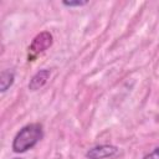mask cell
Here are the masks:
<instances>
[{"label": "cell", "mask_w": 159, "mask_h": 159, "mask_svg": "<svg viewBox=\"0 0 159 159\" xmlns=\"http://www.w3.org/2000/svg\"><path fill=\"white\" fill-rule=\"evenodd\" d=\"M15 159H22V158H15Z\"/></svg>", "instance_id": "obj_8"}, {"label": "cell", "mask_w": 159, "mask_h": 159, "mask_svg": "<svg viewBox=\"0 0 159 159\" xmlns=\"http://www.w3.org/2000/svg\"><path fill=\"white\" fill-rule=\"evenodd\" d=\"M14 80H15V73L10 70H4L0 75V91L1 92L7 91V88L12 86Z\"/></svg>", "instance_id": "obj_5"}, {"label": "cell", "mask_w": 159, "mask_h": 159, "mask_svg": "<svg viewBox=\"0 0 159 159\" xmlns=\"http://www.w3.org/2000/svg\"><path fill=\"white\" fill-rule=\"evenodd\" d=\"M143 159H159V147L155 148V149H153L148 154H145L143 157Z\"/></svg>", "instance_id": "obj_6"}, {"label": "cell", "mask_w": 159, "mask_h": 159, "mask_svg": "<svg viewBox=\"0 0 159 159\" xmlns=\"http://www.w3.org/2000/svg\"><path fill=\"white\" fill-rule=\"evenodd\" d=\"M51 45H52V35L47 31H42L34 39L32 43L29 47V51L34 56H36V55L43 52L45 50H47Z\"/></svg>", "instance_id": "obj_2"}, {"label": "cell", "mask_w": 159, "mask_h": 159, "mask_svg": "<svg viewBox=\"0 0 159 159\" xmlns=\"http://www.w3.org/2000/svg\"><path fill=\"white\" fill-rule=\"evenodd\" d=\"M50 75H51L50 70H46V68L37 71L31 77L30 82H29V89L30 91H37V89L42 88L45 86V83L47 82V80L50 78Z\"/></svg>", "instance_id": "obj_4"}, {"label": "cell", "mask_w": 159, "mask_h": 159, "mask_svg": "<svg viewBox=\"0 0 159 159\" xmlns=\"http://www.w3.org/2000/svg\"><path fill=\"white\" fill-rule=\"evenodd\" d=\"M86 4L87 1H63V5L66 6H82Z\"/></svg>", "instance_id": "obj_7"}, {"label": "cell", "mask_w": 159, "mask_h": 159, "mask_svg": "<svg viewBox=\"0 0 159 159\" xmlns=\"http://www.w3.org/2000/svg\"><path fill=\"white\" fill-rule=\"evenodd\" d=\"M43 137L42 125L40 123H30L22 127L12 140V150L15 153H25L34 148Z\"/></svg>", "instance_id": "obj_1"}, {"label": "cell", "mask_w": 159, "mask_h": 159, "mask_svg": "<svg viewBox=\"0 0 159 159\" xmlns=\"http://www.w3.org/2000/svg\"><path fill=\"white\" fill-rule=\"evenodd\" d=\"M118 153V148L112 144H102L93 147L87 150L86 158L87 159H104V158H111Z\"/></svg>", "instance_id": "obj_3"}]
</instances>
